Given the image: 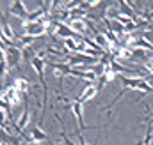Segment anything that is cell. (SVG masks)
<instances>
[{
    "mask_svg": "<svg viewBox=\"0 0 153 145\" xmlns=\"http://www.w3.org/2000/svg\"><path fill=\"white\" fill-rule=\"evenodd\" d=\"M123 85L134 90H141V92H153V87L150 85V81L146 78H128V76H121Z\"/></svg>",
    "mask_w": 153,
    "mask_h": 145,
    "instance_id": "cell-1",
    "label": "cell"
},
{
    "mask_svg": "<svg viewBox=\"0 0 153 145\" xmlns=\"http://www.w3.org/2000/svg\"><path fill=\"white\" fill-rule=\"evenodd\" d=\"M0 99H2V101H5L9 106H14V105L18 106V105L22 103V94H20V92L11 85V87H7V89L0 94Z\"/></svg>",
    "mask_w": 153,
    "mask_h": 145,
    "instance_id": "cell-2",
    "label": "cell"
},
{
    "mask_svg": "<svg viewBox=\"0 0 153 145\" xmlns=\"http://www.w3.org/2000/svg\"><path fill=\"white\" fill-rule=\"evenodd\" d=\"M9 12L16 18H27V9H25V4L22 0H11L9 4Z\"/></svg>",
    "mask_w": 153,
    "mask_h": 145,
    "instance_id": "cell-3",
    "label": "cell"
},
{
    "mask_svg": "<svg viewBox=\"0 0 153 145\" xmlns=\"http://www.w3.org/2000/svg\"><path fill=\"white\" fill-rule=\"evenodd\" d=\"M55 34L59 37H62V39H75L76 37V34L71 30V27L68 23H64V21L55 23Z\"/></svg>",
    "mask_w": 153,
    "mask_h": 145,
    "instance_id": "cell-4",
    "label": "cell"
},
{
    "mask_svg": "<svg viewBox=\"0 0 153 145\" xmlns=\"http://www.w3.org/2000/svg\"><path fill=\"white\" fill-rule=\"evenodd\" d=\"M98 94V87H96V83H87L84 89H82V94H80V97H78V101L84 105V103H87V101H91L94 96Z\"/></svg>",
    "mask_w": 153,
    "mask_h": 145,
    "instance_id": "cell-5",
    "label": "cell"
},
{
    "mask_svg": "<svg viewBox=\"0 0 153 145\" xmlns=\"http://www.w3.org/2000/svg\"><path fill=\"white\" fill-rule=\"evenodd\" d=\"M71 111H73V115H75L76 122H78V127L80 129H85V124H84V105L75 99V101H71Z\"/></svg>",
    "mask_w": 153,
    "mask_h": 145,
    "instance_id": "cell-6",
    "label": "cell"
},
{
    "mask_svg": "<svg viewBox=\"0 0 153 145\" xmlns=\"http://www.w3.org/2000/svg\"><path fill=\"white\" fill-rule=\"evenodd\" d=\"M68 25L71 27V30L75 32L76 36H82L84 32H87V21L85 20H70Z\"/></svg>",
    "mask_w": 153,
    "mask_h": 145,
    "instance_id": "cell-7",
    "label": "cell"
},
{
    "mask_svg": "<svg viewBox=\"0 0 153 145\" xmlns=\"http://www.w3.org/2000/svg\"><path fill=\"white\" fill-rule=\"evenodd\" d=\"M30 66L36 69L39 80L45 81V59H41V57H34V59L30 60Z\"/></svg>",
    "mask_w": 153,
    "mask_h": 145,
    "instance_id": "cell-8",
    "label": "cell"
},
{
    "mask_svg": "<svg viewBox=\"0 0 153 145\" xmlns=\"http://www.w3.org/2000/svg\"><path fill=\"white\" fill-rule=\"evenodd\" d=\"M13 87L20 92V94H27L29 90H30V83L25 80V78H22V76H18V78H14V81H13Z\"/></svg>",
    "mask_w": 153,
    "mask_h": 145,
    "instance_id": "cell-9",
    "label": "cell"
},
{
    "mask_svg": "<svg viewBox=\"0 0 153 145\" xmlns=\"http://www.w3.org/2000/svg\"><path fill=\"white\" fill-rule=\"evenodd\" d=\"M45 140H48V136H46V133L36 126V127H32V131H30V142H36V144H41V142H45Z\"/></svg>",
    "mask_w": 153,
    "mask_h": 145,
    "instance_id": "cell-10",
    "label": "cell"
},
{
    "mask_svg": "<svg viewBox=\"0 0 153 145\" xmlns=\"http://www.w3.org/2000/svg\"><path fill=\"white\" fill-rule=\"evenodd\" d=\"M29 115H30L29 108H23L22 115L18 117V120H16V129H18L20 133H22V131L25 129V126H27V122H29Z\"/></svg>",
    "mask_w": 153,
    "mask_h": 145,
    "instance_id": "cell-11",
    "label": "cell"
},
{
    "mask_svg": "<svg viewBox=\"0 0 153 145\" xmlns=\"http://www.w3.org/2000/svg\"><path fill=\"white\" fill-rule=\"evenodd\" d=\"M94 42L102 48V50H107L109 51V41H107V37H105V34L103 32H94Z\"/></svg>",
    "mask_w": 153,
    "mask_h": 145,
    "instance_id": "cell-12",
    "label": "cell"
},
{
    "mask_svg": "<svg viewBox=\"0 0 153 145\" xmlns=\"http://www.w3.org/2000/svg\"><path fill=\"white\" fill-rule=\"evenodd\" d=\"M119 16V9H117V5H109L107 9H105V14H103V18L105 20H116Z\"/></svg>",
    "mask_w": 153,
    "mask_h": 145,
    "instance_id": "cell-13",
    "label": "cell"
},
{
    "mask_svg": "<svg viewBox=\"0 0 153 145\" xmlns=\"http://www.w3.org/2000/svg\"><path fill=\"white\" fill-rule=\"evenodd\" d=\"M64 50L66 51H76V41L75 39H64Z\"/></svg>",
    "mask_w": 153,
    "mask_h": 145,
    "instance_id": "cell-14",
    "label": "cell"
},
{
    "mask_svg": "<svg viewBox=\"0 0 153 145\" xmlns=\"http://www.w3.org/2000/svg\"><path fill=\"white\" fill-rule=\"evenodd\" d=\"M141 37H143L144 41H148V42L153 46V29H152V30H146V32H143V36H141Z\"/></svg>",
    "mask_w": 153,
    "mask_h": 145,
    "instance_id": "cell-15",
    "label": "cell"
},
{
    "mask_svg": "<svg viewBox=\"0 0 153 145\" xmlns=\"http://www.w3.org/2000/svg\"><path fill=\"white\" fill-rule=\"evenodd\" d=\"M84 2L87 4V7H96V5H98L102 0H84Z\"/></svg>",
    "mask_w": 153,
    "mask_h": 145,
    "instance_id": "cell-16",
    "label": "cell"
},
{
    "mask_svg": "<svg viewBox=\"0 0 153 145\" xmlns=\"http://www.w3.org/2000/svg\"><path fill=\"white\" fill-rule=\"evenodd\" d=\"M62 144H64V145H76V144H73V142L66 136V133H62Z\"/></svg>",
    "mask_w": 153,
    "mask_h": 145,
    "instance_id": "cell-17",
    "label": "cell"
},
{
    "mask_svg": "<svg viewBox=\"0 0 153 145\" xmlns=\"http://www.w3.org/2000/svg\"><path fill=\"white\" fill-rule=\"evenodd\" d=\"M123 2H125V4H130V7L134 5V0H123Z\"/></svg>",
    "mask_w": 153,
    "mask_h": 145,
    "instance_id": "cell-18",
    "label": "cell"
},
{
    "mask_svg": "<svg viewBox=\"0 0 153 145\" xmlns=\"http://www.w3.org/2000/svg\"><path fill=\"white\" fill-rule=\"evenodd\" d=\"M2 81H4V76H2V74H0V85H2Z\"/></svg>",
    "mask_w": 153,
    "mask_h": 145,
    "instance_id": "cell-19",
    "label": "cell"
},
{
    "mask_svg": "<svg viewBox=\"0 0 153 145\" xmlns=\"http://www.w3.org/2000/svg\"><path fill=\"white\" fill-rule=\"evenodd\" d=\"M52 145H64V144H52Z\"/></svg>",
    "mask_w": 153,
    "mask_h": 145,
    "instance_id": "cell-20",
    "label": "cell"
},
{
    "mask_svg": "<svg viewBox=\"0 0 153 145\" xmlns=\"http://www.w3.org/2000/svg\"><path fill=\"white\" fill-rule=\"evenodd\" d=\"M0 145H5V144H4V142H0Z\"/></svg>",
    "mask_w": 153,
    "mask_h": 145,
    "instance_id": "cell-21",
    "label": "cell"
}]
</instances>
